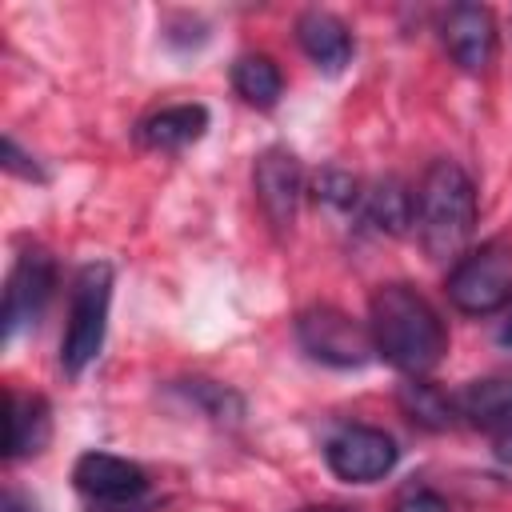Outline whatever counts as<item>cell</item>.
Instances as JSON below:
<instances>
[{
    "instance_id": "obj_1",
    "label": "cell",
    "mask_w": 512,
    "mask_h": 512,
    "mask_svg": "<svg viewBox=\"0 0 512 512\" xmlns=\"http://www.w3.org/2000/svg\"><path fill=\"white\" fill-rule=\"evenodd\" d=\"M368 332L376 356L408 376L432 372L448 352V328L440 312L412 284H380L368 300Z\"/></svg>"
},
{
    "instance_id": "obj_2",
    "label": "cell",
    "mask_w": 512,
    "mask_h": 512,
    "mask_svg": "<svg viewBox=\"0 0 512 512\" xmlns=\"http://www.w3.org/2000/svg\"><path fill=\"white\" fill-rule=\"evenodd\" d=\"M476 228V184L456 160H432L416 188V232L428 256L452 260Z\"/></svg>"
},
{
    "instance_id": "obj_3",
    "label": "cell",
    "mask_w": 512,
    "mask_h": 512,
    "mask_svg": "<svg viewBox=\"0 0 512 512\" xmlns=\"http://www.w3.org/2000/svg\"><path fill=\"white\" fill-rule=\"evenodd\" d=\"M108 304H112V268L104 260H92L76 272L72 296H68V328L60 340V368L68 376H80L100 356Z\"/></svg>"
},
{
    "instance_id": "obj_4",
    "label": "cell",
    "mask_w": 512,
    "mask_h": 512,
    "mask_svg": "<svg viewBox=\"0 0 512 512\" xmlns=\"http://www.w3.org/2000/svg\"><path fill=\"white\" fill-rule=\"evenodd\" d=\"M448 300L468 316L500 312L512 300V244L488 240L464 252L448 272Z\"/></svg>"
},
{
    "instance_id": "obj_5",
    "label": "cell",
    "mask_w": 512,
    "mask_h": 512,
    "mask_svg": "<svg viewBox=\"0 0 512 512\" xmlns=\"http://www.w3.org/2000/svg\"><path fill=\"white\" fill-rule=\"evenodd\" d=\"M296 340L312 360H320L328 368H364L376 356L368 324L352 320L348 312H340L332 304L304 308L296 316Z\"/></svg>"
},
{
    "instance_id": "obj_6",
    "label": "cell",
    "mask_w": 512,
    "mask_h": 512,
    "mask_svg": "<svg viewBox=\"0 0 512 512\" xmlns=\"http://www.w3.org/2000/svg\"><path fill=\"white\" fill-rule=\"evenodd\" d=\"M72 484L92 512H140L148 504L144 468L112 452H84L72 468Z\"/></svg>"
},
{
    "instance_id": "obj_7",
    "label": "cell",
    "mask_w": 512,
    "mask_h": 512,
    "mask_svg": "<svg viewBox=\"0 0 512 512\" xmlns=\"http://www.w3.org/2000/svg\"><path fill=\"white\" fill-rule=\"evenodd\" d=\"M52 288H56L52 256L44 248H24L16 256V264L8 268V280H4V316H0L4 320V344H12L20 332H28L40 320Z\"/></svg>"
},
{
    "instance_id": "obj_8",
    "label": "cell",
    "mask_w": 512,
    "mask_h": 512,
    "mask_svg": "<svg viewBox=\"0 0 512 512\" xmlns=\"http://www.w3.org/2000/svg\"><path fill=\"white\" fill-rule=\"evenodd\" d=\"M396 440L384 432V428H372V424H348L340 428L328 448H324V460L328 468L348 480V484H372V480H384L392 468H396Z\"/></svg>"
},
{
    "instance_id": "obj_9",
    "label": "cell",
    "mask_w": 512,
    "mask_h": 512,
    "mask_svg": "<svg viewBox=\"0 0 512 512\" xmlns=\"http://www.w3.org/2000/svg\"><path fill=\"white\" fill-rule=\"evenodd\" d=\"M252 184H256V200L264 220L276 232H288L304 196V168L296 160V152L288 148H264L256 168H252Z\"/></svg>"
},
{
    "instance_id": "obj_10",
    "label": "cell",
    "mask_w": 512,
    "mask_h": 512,
    "mask_svg": "<svg viewBox=\"0 0 512 512\" xmlns=\"http://www.w3.org/2000/svg\"><path fill=\"white\" fill-rule=\"evenodd\" d=\"M444 48L448 56L464 68V72H484L496 56V20L484 4H456L444 12L440 24Z\"/></svg>"
},
{
    "instance_id": "obj_11",
    "label": "cell",
    "mask_w": 512,
    "mask_h": 512,
    "mask_svg": "<svg viewBox=\"0 0 512 512\" xmlns=\"http://www.w3.org/2000/svg\"><path fill=\"white\" fill-rule=\"evenodd\" d=\"M52 436V416L48 404L40 396H20L8 392L4 396V456L8 460H24L36 456Z\"/></svg>"
},
{
    "instance_id": "obj_12",
    "label": "cell",
    "mask_w": 512,
    "mask_h": 512,
    "mask_svg": "<svg viewBox=\"0 0 512 512\" xmlns=\"http://www.w3.org/2000/svg\"><path fill=\"white\" fill-rule=\"evenodd\" d=\"M296 40L304 48V56L324 68V72H340L348 60H352V36L344 28V20H336L332 12H320V8H308L300 20H296Z\"/></svg>"
},
{
    "instance_id": "obj_13",
    "label": "cell",
    "mask_w": 512,
    "mask_h": 512,
    "mask_svg": "<svg viewBox=\"0 0 512 512\" xmlns=\"http://www.w3.org/2000/svg\"><path fill=\"white\" fill-rule=\"evenodd\" d=\"M208 128V108L204 104H172V108H160L152 116L140 120L136 136L144 148H156V152H176V148H188L204 136Z\"/></svg>"
},
{
    "instance_id": "obj_14",
    "label": "cell",
    "mask_w": 512,
    "mask_h": 512,
    "mask_svg": "<svg viewBox=\"0 0 512 512\" xmlns=\"http://www.w3.org/2000/svg\"><path fill=\"white\" fill-rule=\"evenodd\" d=\"M456 416H464L476 428H504L512 424V376H484L468 380L456 396Z\"/></svg>"
},
{
    "instance_id": "obj_15",
    "label": "cell",
    "mask_w": 512,
    "mask_h": 512,
    "mask_svg": "<svg viewBox=\"0 0 512 512\" xmlns=\"http://www.w3.org/2000/svg\"><path fill=\"white\" fill-rule=\"evenodd\" d=\"M364 216L372 228L400 236L416 224V192H408L404 180L384 176L380 184H372V192H364Z\"/></svg>"
},
{
    "instance_id": "obj_16",
    "label": "cell",
    "mask_w": 512,
    "mask_h": 512,
    "mask_svg": "<svg viewBox=\"0 0 512 512\" xmlns=\"http://www.w3.org/2000/svg\"><path fill=\"white\" fill-rule=\"evenodd\" d=\"M232 88L252 104V108H272L284 92V80H280V68L260 56V52H248L232 64Z\"/></svg>"
},
{
    "instance_id": "obj_17",
    "label": "cell",
    "mask_w": 512,
    "mask_h": 512,
    "mask_svg": "<svg viewBox=\"0 0 512 512\" xmlns=\"http://www.w3.org/2000/svg\"><path fill=\"white\" fill-rule=\"evenodd\" d=\"M400 408H404V416H408L412 424L432 428V432H440V428H448V424L456 420L452 396H444L436 384H428V380H420V376H412V380L400 384Z\"/></svg>"
},
{
    "instance_id": "obj_18",
    "label": "cell",
    "mask_w": 512,
    "mask_h": 512,
    "mask_svg": "<svg viewBox=\"0 0 512 512\" xmlns=\"http://www.w3.org/2000/svg\"><path fill=\"white\" fill-rule=\"evenodd\" d=\"M180 392H184L196 408H204L212 420H236V416L244 412V400H240L232 388L212 384V380H184Z\"/></svg>"
},
{
    "instance_id": "obj_19",
    "label": "cell",
    "mask_w": 512,
    "mask_h": 512,
    "mask_svg": "<svg viewBox=\"0 0 512 512\" xmlns=\"http://www.w3.org/2000/svg\"><path fill=\"white\" fill-rule=\"evenodd\" d=\"M316 196H320L324 204L348 212V208L360 204V184H356V176H348V172H340V168H328V172H320V180H316Z\"/></svg>"
},
{
    "instance_id": "obj_20",
    "label": "cell",
    "mask_w": 512,
    "mask_h": 512,
    "mask_svg": "<svg viewBox=\"0 0 512 512\" xmlns=\"http://www.w3.org/2000/svg\"><path fill=\"white\" fill-rule=\"evenodd\" d=\"M392 512H452V508H448V500H444L436 488H428V484H408V488L392 500Z\"/></svg>"
},
{
    "instance_id": "obj_21",
    "label": "cell",
    "mask_w": 512,
    "mask_h": 512,
    "mask_svg": "<svg viewBox=\"0 0 512 512\" xmlns=\"http://www.w3.org/2000/svg\"><path fill=\"white\" fill-rule=\"evenodd\" d=\"M4 168L16 172V176H24V180H44V172L36 168V160L28 152H20L16 136H4Z\"/></svg>"
},
{
    "instance_id": "obj_22",
    "label": "cell",
    "mask_w": 512,
    "mask_h": 512,
    "mask_svg": "<svg viewBox=\"0 0 512 512\" xmlns=\"http://www.w3.org/2000/svg\"><path fill=\"white\" fill-rule=\"evenodd\" d=\"M0 512H40V504H36L32 496H24V492L8 488V492L0 496Z\"/></svg>"
},
{
    "instance_id": "obj_23",
    "label": "cell",
    "mask_w": 512,
    "mask_h": 512,
    "mask_svg": "<svg viewBox=\"0 0 512 512\" xmlns=\"http://www.w3.org/2000/svg\"><path fill=\"white\" fill-rule=\"evenodd\" d=\"M496 456H500L504 464H512V424H504V428L496 432Z\"/></svg>"
},
{
    "instance_id": "obj_24",
    "label": "cell",
    "mask_w": 512,
    "mask_h": 512,
    "mask_svg": "<svg viewBox=\"0 0 512 512\" xmlns=\"http://www.w3.org/2000/svg\"><path fill=\"white\" fill-rule=\"evenodd\" d=\"M300 512H356V508H340V504H320V508H300Z\"/></svg>"
},
{
    "instance_id": "obj_25",
    "label": "cell",
    "mask_w": 512,
    "mask_h": 512,
    "mask_svg": "<svg viewBox=\"0 0 512 512\" xmlns=\"http://www.w3.org/2000/svg\"><path fill=\"white\" fill-rule=\"evenodd\" d=\"M500 340L512 348V312H508V320H504V328H500Z\"/></svg>"
}]
</instances>
